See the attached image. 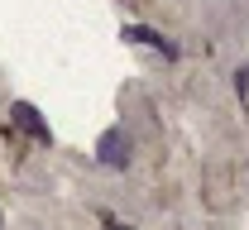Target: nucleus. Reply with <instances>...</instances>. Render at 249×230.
<instances>
[{
    "instance_id": "nucleus-2",
    "label": "nucleus",
    "mask_w": 249,
    "mask_h": 230,
    "mask_svg": "<svg viewBox=\"0 0 249 230\" xmlns=\"http://www.w3.org/2000/svg\"><path fill=\"white\" fill-rule=\"evenodd\" d=\"M124 34H129V38H139V43H149V48H163V53H173V43H163L154 29H124Z\"/></svg>"
},
{
    "instance_id": "nucleus-1",
    "label": "nucleus",
    "mask_w": 249,
    "mask_h": 230,
    "mask_svg": "<svg viewBox=\"0 0 249 230\" xmlns=\"http://www.w3.org/2000/svg\"><path fill=\"white\" fill-rule=\"evenodd\" d=\"M15 120H19V125H24V130H34V134H38V139H48V130H43V125H38V115H34L29 106H15Z\"/></svg>"
}]
</instances>
